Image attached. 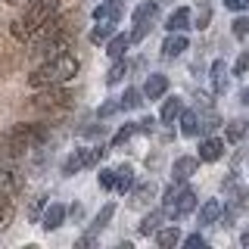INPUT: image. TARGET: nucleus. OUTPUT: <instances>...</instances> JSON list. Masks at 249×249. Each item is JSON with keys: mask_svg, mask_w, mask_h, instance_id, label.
Instances as JSON below:
<instances>
[{"mask_svg": "<svg viewBox=\"0 0 249 249\" xmlns=\"http://www.w3.org/2000/svg\"><path fill=\"white\" fill-rule=\"evenodd\" d=\"M246 131H249L246 119H233V122H228V128H224V137H228L231 143H240V140L246 137Z\"/></svg>", "mask_w": 249, "mask_h": 249, "instance_id": "nucleus-25", "label": "nucleus"}, {"mask_svg": "<svg viewBox=\"0 0 249 249\" xmlns=\"http://www.w3.org/2000/svg\"><path fill=\"white\" fill-rule=\"evenodd\" d=\"M56 16H59V0H31L25 16L16 19L10 25V31H13L16 41H35V37L41 35V28L50 25Z\"/></svg>", "mask_w": 249, "mask_h": 249, "instance_id": "nucleus-1", "label": "nucleus"}, {"mask_svg": "<svg viewBox=\"0 0 249 249\" xmlns=\"http://www.w3.org/2000/svg\"><path fill=\"white\" fill-rule=\"evenodd\" d=\"M122 0H106V3H100L97 6V10H93V19H97V22H112V25H115V22H119L122 19Z\"/></svg>", "mask_w": 249, "mask_h": 249, "instance_id": "nucleus-12", "label": "nucleus"}, {"mask_svg": "<svg viewBox=\"0 0 249 249\" xmlns=\"http://www.w3.org/2000/svg\"><path fill=\"white\" fill-rule=\"evenodd\" d=\"M19 187H22V178L16 175V171L0 168V193H3V196H16V193H19Z\"/></svg>", "mask_w": 249, "mask_h": 249, "instance_id": "nucleus-18", "label": "nucleus"}, {"mask_svg": "<svg viewBox=\"0 0 249 249\" xmlns=\"http://www.w3.org/2000/svg\"><path fill=\"white\" fill-rule=\"evenodd\" d=\"M181 112H184V103H181V97H168L165 103H162V109H159V119H162V124H175Z\"/></svg>", "mask_w": 249, "mask_h": 249, "instance_id": "nucleus-16", "label": "nucleus"}, {"mask_svg": "<svg viewBox=\"0 0 249 249\" xmlns=\"http://www.w3.org/2000/svg\"><path fill=\"white\" fill-rule=\"evenodd\" d=\"M128 47H131V35H112L106 41V56L109 59H122Z\"/></svg>", "mask_w": 249, "mask_h": 249, "instance_id": "nucleus-17", "label": "nucleus"}, {"mask_svg": "<svg viewBox=\"0 0 249 249\" xmlns=\"http://www.w3.org/2000/svg\"><path fill=\"white\" fill-rule=\"evenodd\" d=\"M184 246H206V240H202L199 233H190V237L184 240Z\"/></svg>", "mask_w": 249, "mask_h": 249, "instance_id": "nucleus-40", "label": "nucleus"}, {"mask_svg": "<svg viewBox=\"0 0 249 249\" xmlns=\"http://www.w3.org/2000/svg\"><path fill=\"white\" fill-rule=\"evenodd\" d=\"M10 218H13V209H10V196H3L0 193V231L10 224Z\"/></svg>", "mask_w": 249, "mask_h": 249, "instance_id": "nucleus-31", "label": "nucleus"}, {"mask_svg": "<svg viewBox=\"0 0 249 249\" xmlns=\"http://www.w3.org/2000/svg\"><path fill=\"white\" fill-rule=\"evenodd\" d=\"M31 109H37V112H66L69 106H72V93L62 90V84H56V88H37V93L28 100Z\"/></svg>", "mask_w": 249, "mask_h": 249, "instance_id": "nucleus-5", "label": "nucleus"}, {"mask_svg": "<svg viewBox=\"0 0 249 249\" xmlns=\"http://www.w3.org/2000/svg\"><path fill=\"white\" fill-rule=\"evenodd\" d=\"M199 168V156H178L175 165H171V175H175V181H187L190 175H196Z\"/></svg>", "mask_w": 249, "mask_h": 249, "instance_id": "nucleus-10", "label": "nucleus"}, {"mask_svg": "<svg viewBox=\"0 0 249 249\" xmlns=\"http://www.w3.org/2000/svg\"><path fill=\"white\" fill-rule=\"evenodd\" d=\"M193 209H196V193H193L190 187H184L175 199L165 202V218H184V215H190Z\"/></svg>", "mask_w": 249, "mask_h": 249, "instance_id": "nucleus-8", "label": "nucleus"}, {"mask_svg": "<svg viewBox=\"0 0 249 249\" xmlns=\"http://www.w3.org/2000/svg\"><path fill=\"white\" fill-rule=\"evenodd\" d=\"M131 187H134V168L119 165L115 168V193H131Z\"/></svg>", "mask_w": 249, "mask_h": 249, "instance_id": "nucleus-23", "label": "nucleus"}, {"mask_svg": "<svg viewBox=\"0 0 249 249\" xmlns=\"http://www.w3.org/2000/svg\"><path fill=\"white\" fill-rule=\"evenodd\" d=\"M190 19H193V13L187 10V6H181V10H175V13L168 16L165 28L168 31H187V28H190Z\"/></svg>", "mask_w": 249, "mask_h": 249, "instance_id": "nucleus-21", "label": "nucleus"}, {"mask_svg": "<svg viewBox=\"0 0 249 249\" xmlns=\"http://www.w3.org/2000/svg\"><path fill=\"white\" fill-rule=\"evenodd\" d=\"M100 187H103V190H115V171L112 168L100 171Z\"/></svg>", "mask_w": 249, "mask_h": 249, "instance_id": "nucleus-34", "label": "nucleus"}, {"mask_svg": "<svg viewBox=\"0 0 249 249\" xmlns=\"http://www.w3.org/2000/svg\"><path fill=\"white\" fill-rule=\"evenodd\" d=\"M153 119H143V122H137V131H143V134H150V131H153Z\"/></svg>", "mask_w": 249, "mask_h": 249, "instance_id": "nucleus-41", "label": "nucleus"}, {"mask_svg": "<svg viewBox=\"0 0 249 249\" xmlns=\"http://www.w3.org/2000/svg\"><path fill=\"white\" fill-rule=\"evenodd\" d=\"M66 215H69V209L62 206V202H53V206H47V209H44V215H41V228H44L47 233L59 231V228H62V221H66Z\"/></svg>", "mask_w": 249, "mask_h": 249, "instance_id": "nucleus-9", "label": "nucleus"}, {"mask_svg": "<svg viewBox=\"0 0 249 249\" xmlns=\"http://www.w3.org/2000/svg\"><path fill=\"white\" fill-rule=\"evenodd\" d=\"M69 41H72V35L62 28V19H59V16L50 22V25H44V28H41V35L35 37V44L41 47L44 56H56V53H66V50H69Z\"/></svg>", "mask_w": 249, "mask_h": 249, "instance_id": "nucleus-4", "label": "nucleus"}, {"mask_svg": "<svg viewBox=\"0 0 249 249\" xmlns=\"http://www.w3.org/2000/svg\"><path fill=\"white\" fill-rule=\"evenodd\" d=\"M156 3H168V0H156Z\"/></svg>", "mask_w": 249, "mask_h": 249, "instance_id": "nucleus-44", "label": "nucleus"}, {"mask_svg": "<svg viewBox=\"0 0 249 249\" xmlns=\"http://www.w3.org/2000/svg\"><path fill=\"white\" fill-rule=\"evenodd\" d=\"M162 221H165V209H159V212H150L143 218V221L137 224V231H140V237H153L156 231L162 228Z\"/></svg>", "mask_w": 249, "mask_h": 249, "instance_id": "nucleus-19", "label": "nucleus"}, {"mask_svg": "<svg viewBox=\"0 0 249 249\" xmlns=\"http://www.w3.org/2000/svg\"><path fill=\"white\" fill-rule=\"evenodd\" d=\"M224 6H228V10H233V13H243L246 6H249V0H224Z\"/></svg>", "mask_w": 249, "mask_h": 249, "instance_id": "nucleus-39", "label": "nucleus"}, {"mask_svg": "<svg viewBox=\"0 0 249 249\" xmlns=\"http://www.w3.org/2000/svg\"><path fill=\"white\" fill-rule=\"evenodd\" d=\"M199 162H218L224 156V140H218V137H202V143H199Z\"/></svg>", "mask_w": 249, "mask_h": 249, "instance_id": "nucleus-11", "label": "nucleus"}, {"mask_svg": "<svg viewBox=\"0 0 249 249\" xmlns=\"http://www.w3.org/2000/svg\"><path fill=\"white\" fill-rule=\"evenodd\" d=\"M240 100H243V103L249 106V88H243V90H240Z\"/></svg>", "mask_w": 249, "mask_h": 249, "instance_id": "nucleus-42", "label": "nucleus"}, {"mask_svg": "<svg viewBox=\"0 0 249 249\" xmlns=\"http://www.w3.org/2000/svg\"><path fill=\"white\" fill-rule=\"evenodd\" d=\"M47 140V124H37V122H28V124H16V128H10L3 134V140H0V153L6 156H22L28 153L31 146L44 143Z\"/></svg>", "mask_w": 249, "mask_h": 249, "instance_id": "nucleus-3", "label": "nucleus"}, {"mask_svg": "<svg viewBox=\"0 0 249 249\" xmlns=\"http://www.w3.org/2000/svg\"><path fill=\"white\" fill-rule=\"evenodd\" d=\"M187 47H190V41L184 37V31H171V35L165 37V44H162V53H165L168 59H175V56H181Z\"/></svg>", "mask_w": 249, "mask_h": 249, "instance_id": "nucleus-13", "label": "nucleus"}, {"mask_svg": "<svg viewBox=\"0 0 249 249\" xmlns=\"http://www.w3.org/2000/svg\"><path fill=\"white\" fill-rule=\"evenodd\" d=\"M103 156H106L103 146H81V150H75L66 162H62V175L72 178V175H78V171H84V168L97 165V162L103 159Z\"/></svg>", "mask_w": 249, "mask_h": 249, "instance_id": "nucleus-6", "label": "nucleus"}, {"mask_svg": "<svg viewBox=\"0 0 249 249\" xmlns=\"http://www.w3.org/2000/svg\"><path fill=\"white\" fill-rule=\"evenodd\" d=\"M134 134H137V124L131 122V124H124V128L119 131V134H115V140H112V143L119 146V143H124V140H128V137H134Z\"/></svg>", "mask_w": 249, "mask_h": 249, "instance_id": "nucleus-35", "label": "nucleus"}, {"mask_svg": "<svg viewBox=\"0 0 249 249\" xmlns=\"http://www.w3.org/2000/svg\"><path fill=\"white\" fill-rule=\"evenodd\" d=\"M44 209H47V196H37V202H35V206H31V209H28V218H31V221H37Z\"/></svg>", "mask_w": 249, "mask_h": 249, "instance_id": "nucleus-38", "label": "nucleus"}, {"mask_svg": "<svg viewBox=\"0 0 249 249\" xmlns=\"http://www.w3.org/2000/svg\"><path fill=\"white\" fill-rule=\"evenodd\" d=\"M209 22H212V10H209V3H202L196 10V25L193 28H209Z\"/></svg>", "mask_w": 249, "mask_h": 249, "instance_id": "nucleus-33", "label": "nucleus"}, {"mask_svg": "<svg viewBox=\"0 0 249 249\" xmlns=\"http://www.w3.org/2000/svg\"><path fill=\"white\" fill-rule=\"evenodd\" d=\"M165 90H168V78L165 75H150V78H146V84H143V97L146 100L165 97Z\"/></svg>", "mask_w": 249, "mask_h": 249, "instance_id": "nucleus-15", "label": "nucleus"}, {"mask_svg": "<svg viewBox=\"0 0 249 249\" xmlns=\"http://www.w3.org/2000/svg\"><path fill=\"white\" fill-rule=\"evenodd\" d=\"M212 88H215V93L228 90V62H224V59L212 62Z\"/></svg>", "mask_w": 249, "mask_h": 249, "instance_id": "nucleus-22", "label": "nucleus"}, {"mask_svg": "<svg viewBox=\"0 0 249 249\" xmlns=\"http://www.w3.org/2000/svg\"><path fill=\"white\" fill-rule=\"evenodd\" d=\"M153 196H156V184H140L134 190V206H146Z\"/></svg>", "mask_w": 249, "mask_h": 249, "instance_id": "nucleus-29", "label": "nucleus"}, {"mask_svg": "<svg viewBox=\"0 0 249 249\" xmlns=\"http://www.w3.org/2000/svg\"><path fill=\"white\" fill-rule=\"evenodd\" d=\"M78 75V59L72 53H56V56H47L35 72L28 75L31 88H56V84H66Z\"/></svg>", "mask_w": 249, "mask_h": 249, "instance_id": "nucleus-2", "label": "nucleus"}, {"mask_svg": "<svg viewBox=\"0 0 249 249\" xmlns=\"http://www.w3.org/2000/svg\"><path fill=\"white\" fill-rule=\"evenodd\" d=\"M221 215H224L221 199H206V206L199 209V224H215Z\"/></svg>", "mask_w": 249, "mask_h": 249, "instance_id": "nucleus-20", "label": "nucleus"}, {"mask_svg": "<svg viewBox=\"0 0 249 249\" xmlns=\"http://www.w3.org/2000/svg\"><path fill=\"white\" fill-rule=\"evenodd\" d=\"M246 69H249V53L243 50L237 56V62H233V75H246Z\"/></svg>", "mask_w": 249, "mask_h": 249, "instance_id": "nucleus-37", "label": "nucleus"}, {"mask_svg": "<svg viewBox=\"0 0 249 249\" xmlns=\"http://www.w3.org/2000/svg\"><path fill=\"white\" fill-rule=\"evenodd\" d=\"M178 122H181V134H184V137H196V134H202L199 112H193V109H184V112L178 115Z\"/></svg>", "mask_w": 249, "mask_h": 249, "instance_id": "nucleus-14", "label": "nucleus"}, {"mask_svg": "<svg viewBox=\"0 0 249 249\" xmlns=\"http://www.w3.org/2000/svg\"><path fill=\"white\" fill-rule=\"evenodd\" d=\"M112 215H115V202H106V206L97 212V218H93V224H90V233H100V231H103L109 221H112Z\"/></svg>", "mask_w": 249, "mask_h": 249, "instance_id": "nucleus-26", "label": "nucleus"}, {"mask_svg": "<svg viewBox=\"0 0 249 249\" xmlns=\"http://www.w3.org/2000/svg\"><path fill=\"white\" fill-rule=\"evenodd\" d=\"M153 237H156V243H159L162 249H171V246L181 243V231H178V228H159Z\"/></svg>", "mask_w": 249, "mask_h": 249, "instance_id": "nucleus-24", "label": "nucleus"}, {"mask_svg": "<svg viewBox=\"0 0 249 249\" xmlns=\"http://www.w3.org/2000/svg\"><path fill=\"white\" fill-rule=\"evenodd\" d=\"M124 72H128V62H124V59H112V69L106 72V84H119L124 78Z\"/></svg>", "mask_w": 249, "mask_h": 249, "instance_id": "nucleus-28", "label": "nucleus"}, {"mask_svg": "<svg viewBox=\"0 0 249 249\" xmlns=\"http://www.w3.org/2000/svg\"><path fill=\"white\" fill-rule=\"evenodd\" d=\"M122 109V100H109V103L100 106V119H109V115H115Z\"/></svg>", "mask_w": 249, "mask_h": 249, "instance_id": "nucleus-36", "label": "nucleus"}, {"mask_svg": "<svg viewBox=\"0 0 249 249\" xmlns=\"http://www.w3.org/2000/svg\"><path fill=\"white\" fill-rule=\"evenodd\" d=\"M6 3H25V0H6Z\"/></svg>", "mask_w": 249, "mask_h": 249, "instance_id": "nucleus-43", "label": "nucleus"}, {"mask_svg": "<svg viewBox=\"0 0 249 249\" xmlns=\"http://www.w3.org/2000/svg\"><path fill=\"white\" fill-rule=\"evenodd\" d=\"M231 25H233V37H246L249 35V16H237Z\"/></svg>", "mask_w": 249, "mask_h": 249, "instance_id": "nucleus-32", "label": "nucleus"}, {"mask_svg": "<svg viewBox=\"0 0 249 249\" xmlns=\"http://www.w3.org/2000/svg\"><path fill=\"white\" fill-rule=\"evenodd\" d=\"M112 35H115V25H112V22H97V28H93L90 41H93V44H106Z\"/></svg>", "mask_w": 249, "mask_h": 249, "instance_id": "nucleus-27", "label": "nucleus"}, {"mask_svg": "<svg viewBox=\"0 0 249 249\" xmlns=\"http://www.w3.org/2000/svg\"><path fill=\"white\" fill-rule=\"evenodd\" d=\"M156 16H159V3L156 0H146V3H140L134 10V31H131V44L143 41L146 35H150V28L156 25Z\"/></svg>", "mask_w": 249, "mask_h": 249, "instance_id": "nucleus-7", "label": "nucleus"}, {"mask_svg": "<svg viewBox=\"0 0 249 249\" xmlns=\"http://www.w3.org/2000/svg\"><path fill=\"white\" fill-rule=\"evenodd\" d=\"M140 97H143V93H140L137 88H128V90H124V97H122V109H137L140 103H143Z\"/></svg>", "mask_w": 249, "mask_h": 249, "instance_id": "nucleus-30", "label": "nucleus"}]
</instances>
